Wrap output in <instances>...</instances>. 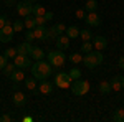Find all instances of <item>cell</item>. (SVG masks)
I'll return each instance as SVG.
<instances>
[{"label": "cell", "instance_id": "1", "mask_svg": "<svg viewBox=\"0 0 124 122\" xmlns=\"http://www.w3.org/2000/svg\"><path fill=\"white\" fill-rule=\"evenodd\" d=\"M30 68H31V76L35 79H38V81L46 79V78H50L53 74V66L50 65L48 61H45V59H38L35 65H31Z\"/></svg>", "mask_w": 124, "mask_h": 122}, {"label": "cell", "instance_id": "2", "mask_svg": "<svg viewBox=\"0 0 124 122\" xmlns=\"http://www.w3.org/2000/svg\"><path fill=\"white\" fill-rule=\"evenodd\" d=\"M83 63L88 69H93V68H96V66H99L103 63V53L101 51H89L83 58Z\"/></svg>", "mask_w": 124, "mask_h": 122}, {"label": "cell", "instance_id": "3", "mask_svg": "<svg viewBox=\"0 0 124 122\" xmlns=\"http://www.w3.org/2000/svg\"><path fill=\"white\" fill-rule=\"evenodd\" d=\"M66 61V55L61 51V50H55V51H50L48 53V63L53 66V68H61Z\"/></svg>", "mask_w": 124, "mask_h": 122}, {"label": "cell", "instance_id": "4", "mask_svg": "<svg viewBox=\"0 0 124 122\" xmlns=\"http://www.w3.org/2000/svg\"><path fill=\"white\" fill-rule=\"evenodd\" d=\"M70 87H71V93L75 96H85L89 91V83L85 79H73Z\"/></svg>", "mask_w": 124, "mask_h": 122}, {"label": "cell", "instance_id": "5", "mask_svg": "<svg viewBox=\"0 0 124 122\" xmlns=\"http://www.w3.org/2000/svg\"><path fill=\"white\" fill-rule=\"evenodd\" d=\"M71 78H70V74H68L66 71H60V73H56V76H55V84L58 86V87H61V89H66V87H70L71 86Z\"/></svg>", "mask_w": 124, "mask_h": 122}, {"label": "cell", "instance_id": "6", "mask_svg": "<svg viewBox=\"0 0 124 122\" xmlns=\"http://www.w3.org/2000/svg\"><path fill=\"white\" fill-rule=\"evenodd\" d=\"M15 8H17V13H18L22 18H25V17H28L31 15V8H33V3L28 2V0H23V2H18L17 5H15Z\"/></svg>", "mask_w": 124, "mask_h": 122}, {"label": "cell", "instance_id": "7", "mask_svg": "<svg viewBox=\"0 0 124 122\" xmlns=\"http://www.w3.org/2000/svg\"><path fill=\"white\" fill-rule=\"evenodd\" d=\"M13 27L10 25V22L5 23L3 28H0V43H10L12 38H13Z\"/></svg>", "mask_w": 124, "mask_h": 122}, {"label": "cell", "instance_id": "8", "mask_svg": "<svg viewBox=\"0 0 124 122\" xmlns=\"http://www.w3.org/2000/svg\"><path fill=\"white\" fill-rule=\"evenodd\" d=\"M13 65L17 66L18 69H27L31 66L30 63V56L28 55H17V56L13 58Z\"/></svg>", "mask_w": 124, "mask_h": 122}, {"label": "cell", "instance_id": "9", "mask_svg": "<svg viewBox=\"0 0 124 122\" xmlns=\"http://www.w3.org/2000/svg\"><path fill=\"white\" fill-rule=\"evenodd\" d=\"M85 22L89 27H99V25H101V17H99L96 12H89L85 17Z\"/></svg>", "mask_w": 124, "mask_h": 122}, {"label": "cell", "instance_id": "10", "mask_svg": "<svg viewBox=\"0 0 124 122\" xmlns=\"http://www.w3.org/2000/svg\"><path fill=\"white\" fill-rule=\"evenodd\" d=\"M51 91H53V83H48L46 79H41V81H40V84H38V91L35 89V93L45 94V96L51 94Z\"/></svg>", "mask_w": 124, "mask_h": 122}, {"label": "cell", "instance_id": "11", "mask_svg": "<svg viewBox=\"0 0 124 122\" xmlns=\"http://www.w3.org/2000/svg\"><path fill=\"white\" fill-rule=\"evenodd\" d=\"M109 83H111V89H113V91H119V89H123V87H124V76L116 74Z\"/></svg>", "mask_w": 124, "mask_h": 122}, {"label": "cell", "instance_id": "12", "mask_svg": "<svg viewBox=\"0 0 124 122\" xmlns=\"http://www.w3.org/2000/svg\"><path fill=\"white\" fill-rule=\"evenodd\" d=\"M28 56L33 58L35 61H38V59H43V58H45V51H43L40 46H31V48H30Z\"/></svg>", "mask_w": 124, "mask_h": 122}, {"label": "cell", "instance_id": "13", "mask_svg": "<svg viewBox=\"0 0 124 122\" xmlns=\"http://www.w3.org/2000/svg\"><path fill=\"white\" fill-rule=\"evenodd\" d=\"M56 46H58V50H68L70 48V38L66 36V35H60V36H56Z\"/></svg>", "mask_w": 124, "mask_h": 122}, {"label": "cell", "instance_id": "14", "mask_svg": "<svg viewBox=\"0 0 124 122\" xmlns=\"http://www.w3.org/2000/svg\"><path fill=\"white\" fill-rule=\"evenodd\" d=\"M33 33H35V38H38V40H46V27L45 25H37L35 28H33Z\"/></svg>", "mask_w": 124, "mask_h": 122}, {"label": "cell", "instance_id": "15", "mask_svg": "<svg viewBox=\"0 0 124 122\" xmlns=\"http://www.w3.org/2000/svg\"><path fill=\"white\" fill-rule=\"evenodd\" d=\"M93 46L98 50V51H101V50H106L108 48V40L104 36H96L94 41H93Z\"/></svg>", "mask_w": 124, "mask_h": 122}, {"label": "cell", "instance_id": "16", "mask_svg": "<svg viewBox=\"0 0 124 122\" xmlns=\"http://www.w3.org/2000/svg\"><path fill=\"white\" fill-rule=\"evenodd\" d=\"M25 102H27V97H25V94H23V93L17 91V93L13 94V104H15L17 107H23Z\"/></svg>", "mask_w": 124, "mask_h": 122}, {"label": "cell", "instance_id": "17", "mask_svg": "<svg viewBox=\"0 0 124 122\" xmlns=\"http://www.w3.org/2000/svg\"><path fill=\"white\" fill-rule=\"evenodd\" d=\"M10 79L13 81V83H22V81H25V73H23V69H15L12 74H10Z\"/></svg>", "mask_w": 124, "mask_h": 122}, {"label": "cell", "instance_id": "18", "mask_svg": "<svg viewBox=\"0 0 124 122\" xmlns=\"http://www.w3.org/2000/svg\"><path fill=\"white\" fill-rule=\"evenodd\" d=\"M30 48H31V43H28V41L22 43V45H18V48H17V55H28Z\"/></svg>", "mask_w": 124, "mask_h": 122}, {"label": "cell", "instance_id": "19", "mask_svg": "<svg viewBox=\"0 0 124 122\" xmlns=\"http://www.w3.org/2000/svg\"><path fill=\"white\" fill-rule=\"evenodd\" d=\"M66 36L71 40V38H78L79 36V28L75 27V25H71V27H68L66 28Z\"/></svg>", "mask_w": 124, "mask_h": 122}, {"label": "cell", "instance_id": "20", "mask_svg": "<svg viewBox=\"0 0 124 122\" xmlns=\"http://www.w3.org/2000/svg\"><path fill=\"white\" fill-rule=\"evenodd\" d=\"M46 13V10L43 5H33V8H31V15L33 17H43Z\"/></svg>", "mask_w": 124, "mask_h": 122}, {"label": "cell", "instance_id": "21", "mask_svg": "<svg viewBox=\"0 0 124 122\" xmlns=\"http://www.w3.org/2000/svg\"><path fill=\"white\" fill-rule=\"evenodd\" d=\"M23 25H25V28H27V30H33L35 27H37V23H35V17H31V15L25 17V22H23Z\"/></svg>", "mask_w": 124, "mask_h": 122}, {"label": "cell", "instance_id": "22", "mask_svg": "<svg viewBox=\"0 0 124 122\" xmlns=\"http://www.w3.org/2000/svg\"><path fill=\"white\" fill-rule=\"evenodd\" d=\"M111 91H113V89H111V83L103 81V83L99 84V93H101V94H104V96H106V94H109Z\"/></svg>", "mask_w": 124, "mask_h": 122}, {"label": "cell", "instance_id": "23", "mask_svg": "<svg viewBox=\"0 0 124 122\" xmlns=\"http://www.w3.org/2000/svg\"><path fill=\"white\" fill-rule=\"evenodd\" d=\"M79 36H81L83 41H89V40L93 38V31H91V30H88V28L79 30Z\"/></svg>", "mask_w": 124, "mask_h": 122}, {"label": "cell", "instance_id": "24", "mask_svg": "<svg viewBox=\"0 0 124 122\" xmlns=\"http://www.w3.org/2000/svg\"><path fill=\"white\" fill-rule=\"evenodd\" d=\"M113 121L114 122H124V109H117L113 114Z\"/></svg>", "mask_w": 124, "mask_h": 122}, {"label": "cell", "instance_id": "25", "mask_svg": "<svg viewBox=\"0 0 124 122\" xmlns=\"http://www.w3.org/2000/svg\"><path fill=\"white\" fill-rule=\"evenodd\" d=\"M15 69H17V66L13 65V63H7V65L3 66V74L10 78V74H12V73H13Z\"/></svg>", "mask_w": 124, "mask_h": 122}, {"label": "cell", "instance_id": "26", "mask_svg": "<svg viewBox=\"0 0 124 122\" xmlns=\"http://www.w3.org/2000/svg\"><path fill=\"white\" fill-rule=\"evenodd\" d=\"M25 86H27V89H30V91H35V89H37V79H35V78L25 79Z\"/></svg>", "mask_w": 124, "mask_h": 122}, {"label": "cell", "instance_id": "27", "mask_svg": "<svg viewBox=\"0 0 124 122\" xmlns=\"http://www.w3.org/2000/svg\"><path fill=\"white\" fill-rule=\"evenodd\" d=\"M85 8L88 10V12H96V8H98V2L96 0H88L85 5Z\"/></svg>", "mask_w": 124, "mask_h": 122}, {"label": "cell", "instance_id": "28", "mask_svg": "<svg viewBox=\"0 0 124 122\" xmlns=\"http://www.w3.org/2000/svg\"><path fill=\"white\" fill-rule=\"evenodd\" d=\"M53 30H55V33H56L58 36H60V35H63L66 31V27L63 23H56V25H53Z\"/></svg>", "mask_w": 124, "mask_h": 122}, {"label": "cell", "instance_id": "29", "mask_svg": "<svg viewBox=\"0 0 124 122\" xmlns=\"http://www.w3.org/2000/svg\"><path fill=\"white\" fill-rule=\"evenodd\" d=\"M68 74H70L71 79H79V78H81V71H79L78 68H73V69L68 71Z\"/></svg>", "mask_w": 124, "mask_h": 122}, {"label": "cell", "instance_id": "30", "mask_svg": "<svg viewBox=\"0 0 124 122\" xmlns=\"http://www.w3.org/2000/svg\"><path fill=\"white\" fill-rule=\"evenodd\" d=\"M12 27H13V31H22V30L25 28V25H23V22H22V20H15Z\"/></svg>", "mask_w": 124, "mask_h": 122}, {"label": "cell", "instance_id": "31", "mask_svg": "<svg viewBox=\"0 0 124 122\" xmlns=\"http://www.w3.org/2000/svg\"><path fill=\"white\" fill-rule=\"evenodd\" d=\"M81 51H83V53H89V51H93V43H89V41H83V45H81Z\"/></svg>", "mask_w": 124, "mask_h": 122}, {"label": "cell", "instance_id": "32", "mask_svg": "<svg viewBox=\"0 0 124 122\" xmlns=\"http://www.w3.org/2000/svg\"><path fill=\"white\" fill-rule=\"evenodd\" d=\"M3 55H5L7 58H15L17 56V48H7Z\"/></svg>", "mask_w": 124, "mask_h": 122}, {"label": "cell", "instance_id": "33", "mask_svg": "<svg viewBox=\"0 0 124 122\" xmlns=\"http://www.w3.org/2000/svg\"><path fill=\"white\" fill-rule=\"evenodd\" d=\"M70 61H71V63H75V65H76V63H79V61H83V56H81V55H79V53H73V55H71V56H70Z\"/></svg>", "mask_w": 124, "mask_h": 122}, {"label": "cell", "instance_id": "34", "mask_svg": "<svg viewBox=\"0 0 124 122\" xmlns=\"http://www.w3.org/2000/svg\"><path fill=\"white\" fill-rule=\"evenodd\" d=\"M25 40H27L28 43H31V41L35 40V33H33V30H27V33H25Z\"/></svg>", "mask_w": 124, "mask_h": 122}, {"label": "cell", "instance_id": "35", "mask_svg": "<svg viewBox=\"0 0 124 122\" xmlns=\"http://www.w3.org/2000/svg\"><path fill=\"white\" fill-rule=\"evenodd\" d=\"M8 63V58L5 56V55H0V69H3V66Z\"/></svg>", "mask_w": 124, "mask_h": 122}, {"label": "cell", "instance_id": "36", "mask_svg": "<svg viewBox=\"0 0 124 122\" xmlns=\"http://www.w3.org/2000/svg\"><path fill=\"white\" fill-rule=\"evenodd\" d=\"M45 22H46L45 17H35V23L37 25H45Z\"/></svg>", "mask_w": 124, "mask_h": 122}, {"label": "cell", "instance_id": "37", "mask_svg": "<svg viewBox=\"0 0 124 122\" xmlns=\"http://www.w3.org/2000/svg\"><path fill=\"white\" fill-rule=\"evenodd\" d=\"M8 22V18L5 17V15H0V28H3L5 27V23Z\"/></svg>", "mask_w": 124, "mask_h": 122}, {"label": "cell", "instance_id": "38", "mask_svg": "<svg viewBox=\"0 0 124 122\" xmlns=\"http://www.w3.org/2000/svg\"><path fill=\"white\" fill-rule=\"evenodd\" d=\"M12 121V117H10L8 114H3V115H0V122H10Z\"/></svg>", "mask_w": 124, "mask_h": 122}, {"label": "cell", "instance_id": "39", "mask_svg": "<svg viewBox=\"0 0 124 122\" xmlns=\"http://www.w3.org/2000/svg\"><path fill=\"white\" fill-rule=\"evenodd\" d=\"M86 17V13H85V10H76V18H85Z\"/></svg>", "mask_w": 124, "mask_h": 122}, {"label": "cell", "instance_id": "40", "mask_svg": "<svg viewBox=\"0 0 124 122\" xmlns=\"http://www.w3.org/2000/svg\"><path fill=\"white\" fill-rule=\"evenodd\" d=\"M43 17H45V20H46V22H48V20H53V12H46Z\"/></svg>", "mask_w": 124, "mask_h": 122}, {"label": "cell", "instance_id": "41", "mask_svg": "<svg viewBox=\"0 0 124 122\" xmlns=\"http://www.w3.org/2000/svg\"><path fill=\"white\" fill-rule=\"evenodd\" d=\"M3 2H5L7 7H13V5H15V0H3Z\"/></svg>", "mask_w": 124, "mask_h": 122}, {"label": "cell", "instance_id": "42", "mask_svg": "<svg viewBox=\"0 0 124 122\" xmlns=\"http://www.w3.org/2000/svg\"><path fill=\"white\" fill-rule=\"evenodd\" d=\"M119 68H121V69L124 71V56H121V58H119Z\"/></svg>", "mask_w": 124, "mask_h": 122}, {"label": "cell", "instance_id": "43", "mask_svg": "<svg viewBox=\"0 0 124 122\" xmlns=\"http://www.w3.org/2000/svg\"><path fill=\"white\" fill-rule=\"evenodd\" d=\"M31 121H33V119H31L30 115H25V117H23V122H31Z\"/></svg>", "mask_w": 124, "mask_h": 122}, {"label": "cell", "instance_id": "44", "mask_svg": "<svg viewBox=\"0 0 124 122\" xmlns=\"http://www.w3.org/2000/svg\"><path fill=\"white\" fill-rule=\"evenodd\" d=\"M28 2H31V3H35V2H38V0H28Z\"/></svg>", "mask_w": 124, "mask_h": 122}]
</instances>
